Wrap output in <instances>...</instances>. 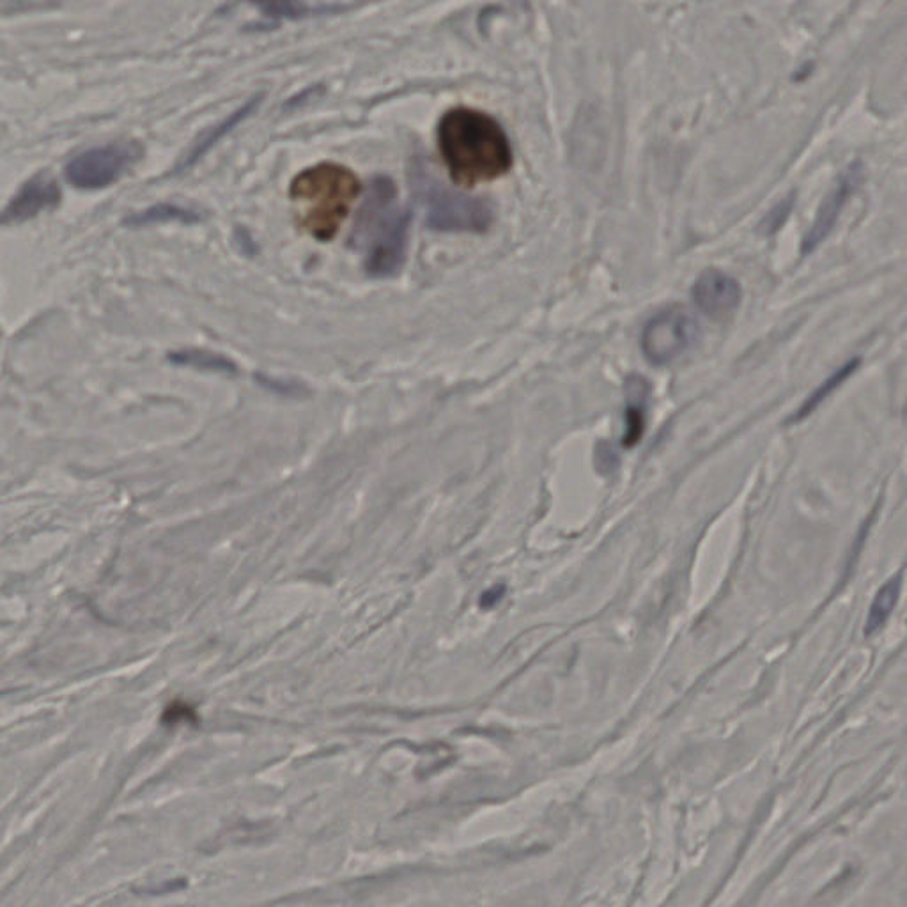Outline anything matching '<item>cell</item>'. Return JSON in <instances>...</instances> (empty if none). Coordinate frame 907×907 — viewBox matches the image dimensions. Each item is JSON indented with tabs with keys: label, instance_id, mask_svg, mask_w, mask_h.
<instances>
[{
	"label": "cell",
	"instance_id": "10",
	"mask_svg": "<svg viewBox=\"0 0 907 907\" xmlns=\"http://www.w3.org/2000/svg\"><path fill=\"white\" fill-rule=\"evenodd\" d=\"M261 103H263V94H257L254 98H250L247 103H243L240 109L234 110L233 114H229V116L225 117L224 121H220L217 125L211 126L208 132L202 133L201 137L195 142L194 148L188 151L185 160L176 167V171H185L188 167H192L194 163L199 162L202 156L206 155L211 148H215L218 142L224 139L225 135H229L236 126H240L243 121H247V119L259 109Z\"/></svg>",
	"mask_w": 907,
	"mask_h": 907
},
{
	"label": "cell",
	"instance_id": "15",
	"mask_svg": "<svg viewBox=\"0 0 907 907\" xmlns=\"http://www.w3.org/2000/svg\"><path fill=\"white\" fill-rule=\"evenodd\" d=\"M348 6L344 4H302V2H284V4H259L257 9L263 13L264 18L270 20H298L307 16L334 15L337 11H344Z\"/></svg>",
	"mask_w": 907,
	"mask_h": 907
},
{
	"label": "cell",
	"instance_id": "8",
	"mask_svg": "<svg viewBox=\"0 0 907 907\" xmlns=\"http://www.w3.org/2000/svg\"><path fill=\"white\" fill-rule=\"evenodd\" d=\"M61 187L48 172H39L25 181L2 213L4 224H22L39 213L54 210L61 202Z\"/></svg>",
	"mask_w": 907,
	"mask_h": 907
},
{
	"label": "cell",
	"instance_id": "5",
	"mask_svg": "<svg viewBox=\"0 0 907 907\" xmlns=\"http://www.w3.org/2000/svg\"><path fill=\"white\" fill-rule=\"evenodd\" d=\"M144 148L135 140L87 149L66 165V179L78 190H101L123 178L139 163Z\"/></svg>",
	"mask_w": 907,
	"mask_h": 907
},
{
	"label": "cell",
	"instance_id": "11",
	"mask_svg": "<svg viewBox=\"0 0 907 907\" xmlns=\"http://www.w3.org/2000/svg\"><path fill=\"white\" fill-rule=\"evenodd\" d=\"M860 367V358H853L849 360L847 364L842 365L840 369H837L835 373L831 374L828 380L824 381L822 385L815 388L814 392L803 401V404L799 406L798 410L792 413L787 424H796V422H801V420L808 419L812 413H814L819 406H821L828 397L838 390V388L844 385L845 381L849 380Z\"/></svg>",
	"mask_w": 907,
	"mask_h": 907
},
{
	"label": "cell",
	"instance_id": "6",
	"mask_svg": "<svg viewBox=\"0 0 907 907\" xmlns=\"http://www.w3.org/2000/svg\"><path fill=\"white\" fill-rule=\"evenodd\" d=\"M698 323L690 312L670 307L659 312L645 326L642 348L654 365H667L690 351L698 341Z\"/></svg>",
	"mask_w": 907,
	"mask_h": 907
},
{
	"label": "cell",
	"instance_id": "16",
	"mask_svg": "<svg viewBox=\"0 0 907 907\" xmlns=\"http://www.w3.org/2000/svg\"><path fill=\"white\" fill-rule=\"evenodd\" d=\"M174 364L194 365L201 369H210V371H234L233 362L217 355V353H206V351H197V349H185V351H176L171 357Z\"/></svg>",
	"mask_w": 907,
	"mask_h": 907
},
{
	"label": "cell",
	"instance_id": "13",
	"mask_svg": "<svg viewBox=\"0 0 907 907\" xmlns=\"http://www.w3.org/2000/svg\"><path fill=\"white\" fill-rule=\"evenodd\" d=\"M900 590H902L900 574L892 580H888L881 589L877 590L876 597L870 605L867 622H865V635H874L879 629H883L884 624L892 617L895 606L899 603Z\"/></svg>",
	"mask_w": 907,
	"mask_h": 907
},
{
	"label": "cell",
	"instance_id": "7",
	"mask_svg": "<svg viewBox=\"0 0 907 907\" xmlns=\"http://www.w3.org/2000/svg\"><path fill=\"white\" fill-rule=\"evenodd\" d=\"M863 178H865V167H863V163L860 160L849 163L845 167L844 172L838 178L835 188L821 202L817 215H815L814 224L810 225L808 233L803 238V243H801V254L803 256L812 254L821 245L822 241L830 236L831 231L837 225L840 213L845 208V204L858 192V188L863 183Z\"/></svg>",
	"mask_w": 907,
	"mask_h": 907
},
{
	"label": "cell",
	"instance_id": "1",
	"mask_svg": "<svg viewBox=\"0 0 907 907\" xmlns=\"http://www.w3.org/2000/svg\"><path fill=\"white\" fill-rule=\"evenodd\" d=\"M438 148L452 179L472 187L511 169L512 149L504 128L481 110L452 109L438 125Z\"/></svg>",
	"mask_w": 907,
	"mask_h": 907
},
{
	"label": "cell",
	"instance_id": "9",
	"mask_svg": "<svg viewBox=\"0 0 907 907\" xmlns=\"http://www.w3.org/2000/svg\"><path fill=\"white\" fill-rule=\"evenodd\" d=\"M743 298L741 286L729 273L706 270L693 286V300L709 318L723 319L736 311Z\"/></svg>",
	"mask_w": 907,
	"mask_h": 907
},
{
	"label": "cell",
	"instance_id": "4",
	"mask_svg": "<svg viewBox=\"0 0 907 907\" xmlns=\"http://www.w3.org/2000/svg\"><path fill=\"white\" fill-rule=\"evenodd\" d=\"M413 187L419 194L422 208L426 211L427 225L431 229L449 233H484L493 222V210L488 202L452 192L420 165L413 171Z\"/></svg>",
	"mask_w": 907,
	"mask_h": 907
},
{
	"label": "cell",
	"instance_id": "14",
	"mask_svg": "<svg viewBox=\"0 0 907 907\" xmlns=\"http://www.w3.org/2000/svg\"><path fill=\"white\" fill-rule=\"evenodd\" d=\"M197 224L201 222V215L190 208H181L176 204H156L148 210L139 211L130 218H126L125 224L130 227H146V225L155 224Z\"/></svg>",
	"mask_w": 907,
	"mask_h": 907
},
{
	"label": "cell",
	"instance_id": "17",
	"mask_svg": "<svg viewBox=\"0 0 907 907\" xmlns=\"http://www.w3.org/2000/svg\"><path fill=\"white\" fill-rule=\"evenodd\" d=\"M794 201H796V199H794V195H789V197H787L785 201L780 202V204H776L775 208L769 211L768 215H766V218L762 220V224H760V227H762L764 234L776 233V231H778V229H780V227L785 224V220L789 218L792 208H794Z\"/></svg>",
	"mask_w": 907,
	"mask_h": 907
},
{
	"label": "cell",
	"instance_id": "12",
	"mask_svg": "<svg viewBox=\"0 0 907 907\" xmlns=\"http://www.w3.org/2000/svg\"><path fill=\"white\" fill-rule=\"evenodd\" d=\"M647 385L642 378H633L629 380L626 388V435H624V447H633L640 438L645 429V408H647Z\"/></svg>",
	"mask_w": 907,
	"mask_h": 907
},
{
	"label": "cell",
	"instance_id": "3",
	"mask_svg": "<svg viewBox=\"0 0 907 907\" xmlns=\"http://www.w3.org/2000/svg\"><path fill=\"white\" fill-rule=\"evenodd\" d=\"M360 190L355 172L326 162L300 172L291 183L289 195L302 206L303 229L318 241H330L348 217Z\"/></svg>",
	"mask_w": 907,
	"mask_h": 907
},
{
	"label": "cell",
	"instance_id": "18",
	"mask_svg": "<svg viewBox=\"0 0 907 907\" xmlns=\"http://www.w3.org/2000/svg\"><path fill=\"white\" fill-rule=\"evenodd\" d=\"M504 592H505L504 587H495V589H489L488 592H486V594H484V596H482V599H481L482 608H486V610H488V608H493V606H497L498 603H500V599H502V597H504Z\"/></svg>",
	"mask_w": 907,
	"mask_h": 907
},
{
	"label": "cell",
	"instance_id": "2",
	"mask_svg": "<svg viewBox=\"0 0 907 907\" xmlns=\"http://www.w3.org/2000/svg\"><path fill=\"white\" fill-rule=\"evenodd\" d=\"M397 199L394 181L380 176L371 183L358 217L357 243L365 272L376 279L394 277L406 259L410 213Z\"/></svg>",
	"mask_w": 907,
	"mask_h": 907
}]
</instances>
